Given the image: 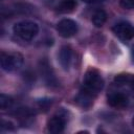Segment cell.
<instances>
[{
    "instance_id": "obj_1",
    "label": "cell",
    "mask_w": 134,
    "mask_h": 134,
    "mask_svg": "<svg viewBox=\"0 0 134 134\" xmlns=\"http://www.w3.org/2000/svg\"><path fill=\"white\" fill-rule=\"evenodd\" d=\"M103 88H104V80L99 71L94 68H89L84 75L81 90L93 97H96V95L102 91Z\"/></svg>"
},
{
    "instance_id": "obj_2",
    "label": "cell",
    "mask_w": 134,
    "mask_h": 134,
    "mask_svg": "<svg viewBox=\"0 0 134 134\" xmlns=\"http://www.w3.org/2000/svg\"><path fill=\"white\" fill-rule=\"evenodd\" d=\"M14 34L24 41L32 40L39 32V26L36 22L32 21H20L16 23L13 27Z\"/></svg>"
},
{
    "instance_id": "obj_3",
    "label": "cell",
    "mask_w": 134,
    "mask_h": 134,
    "mask_svg": "<svg viewBox=\"0 0 134 134\" xmlns=\"http://www.w3.org/2000/svg\"><path fill=\"white\" fill-rule=\"evenodd\" d=\"M1 67L3 70L12 72L15 70H18L22 64H23V55L19 52H6L2 51L1 52Z\"/></svg>"
},
{
    "instance_id": "obj_4",
    "label": "cell",
    "mask_w": 134,
    "mask_h": 134,
    "mask_svg": "<svg viewBox=\"0 0 134 134\" xmlns=\"http://www.w3.org/2000/svg\"><path fill=\"white\" fill-rule=\"evenodd\" d=\"M59 61L65 70H69L75 63V53L69 45H65L59 52Z\"/></svg>"
},
{
    "instance_id": "obj_5",
    "label": "cell",
    "mask_w": 134,
    "mask_h": 134,
    "mask_svg": "<svg viewBox=\"0 0 134 134\" xmlns=\"http://www.w3.org/2000/svg\"><path fill=\"white\" fill-rule=\"evenodd\" d=\"M57 30L63 38H70L77 32V24L71 19H62L58 25Z\"/></svg>"
},
{
    "instance_id": "obj_6",
    "label": "cell",
    "mask_w": 134,
    "mask_h": 134,
    "mask_svg": "<svg viewBox=\"0 0 134 134\" xmlns=\"http://www.w3.org/2000/svg\"><path fill=\"white\" fill-rule=\"evenodd\" d=\"M112 29L113 32L124 41H129L134 38V26L129 22H118Z\"/></svg>"
},
{
    "instance_id": "obj_7",
    "label": "cell",
    "mask_w": 134,
    "mask_h": 134,
    "mask_svg": "<svg viewBox=\"0 0 134 134\" xmlns=\"http://www.w3.org/2000/svg\"><path fill=\"white\" fill-rule=\"evenodd\" d=\"M108 104L115 109H124L129 105V97L125 92L111 91L107 96Z\"/></svg>"
},
{
    "instance_id": "obj_8",
    "label": "cell",
    "mask_w": 134,
    "mask_h": 134,
    "mask_svg": "<svg viewBox=\"0 0 134 134\" xmlns=\"http://www.w3.org/2000/svg\"><path fill=\"white\" fill-rule=\"evenodd\" d=\"M67 122V118L62 113L54 114L47 122V130L50 133H61L64 131Z\"/></svg>"
},
{
    "instance_id": "obj_9",
    "label": "cell",
    "mask_w": 134,
    "mask_h": 134,
    "mask_svg": "<svg viewBox=\"0 0 134 134\" xmlns=\"http://www.w3.org/2000/svg\"><path fill=\"white\" fill-rule=\"evenodd\" d=\"M40 71L41 74L44 79V81L46 82V84L50 87H55L58 86V80L54 76V73L51 69V66L49 65V63L47 62V60H43L40 63Z\"/></svg>"
},
{
    "instance_id": "obj_10",
    "label": "cell",
    "mask_w": 134,
    "mask_h": 134,
    "mask_svg": "<svg viewBox=\"0 0 134 134\" xmlns=\"http://www.w3.org/2000/svg\"><path fill=\"white\" fill-rule=\"evenodd\" d=\"M114 84L117 87L134 88V75L130 73H121L114 77Z\"/></svg>"
},
{
    "instance_id": "obj_11",
    "label": "cell",
    "mask_w": 134,
    "mask_h": 134,
    "mask_svg": "<svg viewBox=\"0 0 134 134\" xmlns=\"http://www.w3.org/2000/svg\"><path fill=\"white\" fill-rule=\"evenodd\" d=\"M94 99H95V97H93V96H91V95H89V94L83 92L82 90H80V92H79V93L76 94V96H75V103H76L80 107H82V108H84V109L90 108V107L92 106Z\"/></svg>"
},
{
    "instance_id": "obj_12",
    "label": "cell",
    "mask_w": 134,
    "mask_h": 134,
    "mask_svg": "<svg viewBox=\"0 0 134 134\" xmlns=\"http://www.w3.org/2000/svg\"><path fill=\"white\" fill-rule=\"evenodd\" d=\"M76 7L75 0H62L57 6V10L60 14H69L72 13Z\"/></svg>"
},
{
    "instance_id": "obj_13",
    "label": "cell",
    "mask_w": 134,
    "mask_h": 134,
    "mask_svg": "<svg viewBox=\"0 0 134 134\" xmlns=\"http://www.w3.org/2000/svg\"><path fill=\"white\" fill-rule=\"evenodd\" d=\"M107 20V14L104 9H96L92 16V23L96 27H102Z\"/></svg>"
},
{
    "instance_id": "obj_14",
    "label": "cell",
    "mask_w": 134,
    "mask_h": 134,
    "mask_svg": "<svg viewBox=\"0 0 134 134\" xmlns=\"http://www.w3.org/2000/svg\"><path fill=\"white\" fill-rule=\"evenodd\" d=\"M16 115H17L18 119L23 124H26L28 120H30L32 118V113L28 108H20L17 111Z\"/></svg>"
},
{
    "instance_id": "obj_15",
    "label": "cell",
    "mask_w": 134,
    "mask_h": 134,
    "mask_svg": "<svg viewBox=\"0 0 134 134\" xmlns=\"http://www.w3.org/2000/svg\"><path fill=\"white\" fill-rule=\"evenodd\" d=\"M14 104V100L10 96L8 95H5V94H1L0 95V107H1V110L2 111H5L7 109H9Z\"/></svg>"
},
{
    "instance_id": "obj_16",
    "label": "cell",
    "mask_w": 134,
    "mask_h": 134,
    "mask_svg": "<svg viewBox=\"0 0 134 134\" xmlns=\"http://www.w3.org/2000/svg\"><path fill=\"white\" fill-rule=\"evenodd\" d=\"M119 4L125 9H133L134 8V0H120Z\"/></svg>"
},
{
    "instance_id": "obj_17",
    "label": "cell",
    "mask_w": 134,
    "mask_h": 134,
    "mask_svg": "<svg viewBox=\"0 0 134 134\" xmlns=\"http://www.w3.org/2000/svg\"><path fill=\"white\" fill-rule=\"evenodd\" d=\"M49 105H51V100H49V99H47V100H45V99H41V100L39 102V106H40V108L45 109V110L49 107Z\"/></svg>"
},
{
    "instance_id": "obj_18",
    "label": "cell",
    "mask_w": 134,
    "mask_h": 134,
    "mask_svg": "<svg viewBox=\"0 0 134 134\" xmlns=\"http://www.w3.org/2000/svg\"><path fill=\"white\" fill-rule=\"evenodd\" d=\"M82 1L85 3H89V4H94V3H100L105 0H82Z\"/></svg>"
},
{
    "instance_id": "obj_19",
    "label": "cell",
    "mask_w": 134,
    "mask_h": 134,
    "mask_svg": "<svg viewBox=\"0 0 134 134\" xmlns=\"http://www.w3.org/2000/svg\"><path fill=\"white\" fill-rule=\"evenodd\" d=\"M131 54H132V60H133V62H134V45H133V47H132V51H131Z\"/></svg>"
},
{
    "instance_id": "obj_20",
    "label": "cell",
    "mask_w": 134,
    "mask_h": 134,
    "mask_svg": "<svg viewBox=\"0 0 134 134\" xmlns=\"http://www.w3.org/2000/svg\"><path fill=\"white\" fill-rule=\"evenodd\" d=\"M132 124H133V126H134V116H133V119H132Z\"/></svg>"
}]
</instances>
